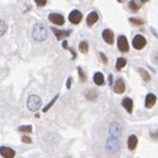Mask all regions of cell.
I'll use <instances>...</instances> for the list:
<instances>
[{
  "label": "cell",
  "mask_w": 158,
  "mask_h": 158,
  "mask_svg": "<svg viewBox=\"0 0 158 158\" xmlns=\"http://www.w3.org/2000/svg\"><path fill=\"white\" fill-rule=\"evenodd\" d=\"M127 66V59L125 58H118L117 59V62H116V69H117V70H121V69L123 67H125Z\"/></svg>",
  "instance_id": "cell-18"
},
{
  "label": "cell",
  "mask_w": 158,
  "mask_h": 158,
  "mask_svg": "<svg viewBox=\"0 0 158 158\" xmlns=\"http://www.w3.org/2000/svg\"><path fill=\"white\" fill-rule=\"evenodd\" d=\"M141 2H142V3H146V2H148V0H141Z\"/></svg>",
  "instance_id": "cell-32"
},
{
  "label": "cell",
  "mask_w": 158,
  "mask_h": 158,
  "mask_svg": "<svg viewBox=\"0 0 158 158\" xmlns=\"http://www.w3.org/2000/svg\"><path fill=\"white\" fill-rule=\"evenodd\" d=\"M48 37V29L42 23H37L32 29V38L36 42H42L45 41Z\"/></svg>",
  "instance_id": "cell-1"
},
{
  "label": "cell",
  "mask_w": 158,
  "mask_h": 158,
  "mask_svg": "<svg viewBox=\"0 0 158 158\" xmlns=\"http://www.w3.org/2000/svg\"><path fill=\"white\" fill-rule=\"evenodd\" d=\"M57 99H58V95H56V98H54L53 100H52L50 103H49V104H48V106H46L45 108H44V112H48L49 110H50V108L53 107V104H54V103H56V100H57Z\"/></svg>",
  "instance_id": "cell-25"
},
{
  "label": "cell",
  "mask_w": 158,
  "mask_h": 158,
  "mask_svg": "<svg viewBox=\"0 0 158 158\" xmlns=\"http://www.w3.org/2000/svg\"><path fill=\"white\" fill-rule=\"evenodd\" d=\"M21 141L24 142V144H32V138L28 137V136H23L21 137Z\"/></svg>",
  "instance_id": "cell-27"
},
{
  "label": "cell",
  "mask_w": 158,
  "mask_h": 158,
  "mask_svg": "<svg viewBox=\"0 0 158 158\" xmlns=\"http://www.w3.org/2000/svg\"><path fill=\"white\" fill-rule=\"evenodd\" d=\"M102 37L108 45H112L113 41H115V34H113V32L111 31V29H104L103 33H102Z\"/></svg>",
  "instance_id": "cell-6"
},
{
  "label": "cell",
  "mask_w": 158,
  "mask_h": 158,
  "mask_svg": "<svg viewBox=\"0 0 158 158\" xmlns=\"http://www.w3.org/2000/svg\"><path fill=\"white\" fill-rule=\"evenodd\" d=\"M104 81H106V78H104V75H103L102 73H95L94 74V82H95V85L103 86L104 85Z\"/></svg>",
  "instance_id": "cell-15"
},
{
  "label": "cell",
  "mask_w": 158,
  "mask_h": 158,
  "mask_svg": "<svg viewBox=\"0 0 158 158\" xmlns=\"http://www.w3.org/2000/svg\"><path fill=\"white\" fill-rule=\"evenodd\" d=\"M20 132H24V133H31L32 132V127L31 125H23L19 128Z\"/></svg>",
  "instance_id": "cell-23"
},
{
  "label": "cell",
  "mask_w": 158,
  "mask_h": 158,
  "mask_svg": "<svg viewBox=\"0 0 158 158\" xmlns=\"http://www.w3.org/2000/svg\"><path fill=\"white\" fill-rule=\"evenodd\" d=\"M49 21L56 24V25H63L65 24V17L61 13H50L49 15Z\"/></svg>",
  "instance_id": "cell-5"
},
{
  "label": "cell",
  "mask_w": 158,
  "mask_h": 158,
  "mask_svg": "<svg viewBox=\"0 0 158 158\" xmlns=\"http://www.w3.org/2000/svg\"><path fill=\"white\" fill-rule=\"evenodd\" d=\"M132 45L136 50H141V49H144L146 46V38L144 36H141V34H137V36H135V38H133Z\"/></svg>",
  "instance_id": "cell-3"
},
{
  "label": "cell",
  "mask_w": 158,
  "mask_h": 158,
  "mask_svg": "<svg viewBox=\"0 0 158 158\" xmlns=\"http://www.w3.org/2000/svg\"><path fill=\"white\" fill-rule=\"evenodd\" d=\"M98 20H99V15L96 12H91V13H88V16L86 19V23H87L88 27H92L98 23Z\"/></svg>",
  "instance_id": "cell-10"
},
{
  "label": "cell",
  "mask_w": 158,
  "mask_h": 158,
  "mask_svg": "<svg viewBox=\"0 0 158 158\" xmlns=\"http://www.w3.org/2000/svg\"><path fill=\"white\" fill-rule=\"evenodd\" d=\"M86 98L88 99V100H91V102L96 100V99H98V92H95L94 90H88L86 92Z\"/></svg>",
  "instance_id": "cell-17"
},
{
  "label": "cell",
  "mask_w": 158,
  "mask_h": 158,
  "mask_svg": "<svg viewBox=\"0 0 158 158\" xmlns=\"http://www.w3.org/2000/svg\"><path fill=\"white\" fill-rule=\"evenodd\" d=\"M117 48L121 53H128L129 50V44H128V40L125 36H118L117 38Z\"/></svg>",
  "instance_id": "cell-4"
},
{
  "label": "cell",
  "mask_w": 158,
  "mask_h": 158,
  "mask_svg": "<svg viewBox=\"0 0 158 158\" xmlns=\"http://www.w3.org/2000/svg\"><path fill=\"white\" fill-rule=\"evenodd\" d=\"M113 91H115L116 94H123L125 91V82L124 79H117V81L113 83Z\"/></svg>",
  "instance_id": "cell-7"
},
{
  "label": "cell",
  "mask_w": 158,
  "mask_h": 158,
  "mask_svg": "<svg viewBox=\"0 0 158 158\" xmlns=\"http://www.w3.org/2000/svg\"><path fill=\"white\" fill-rule=\"evenodd\" d=\"M129 21H131V24H133V25H142V24H144V20L142 19H136V17H131Z\"/></svg>",
  "instance_id": "cell-22"
},
{
  "label": "cell",
  "mask_w": 158,
  "mask_h": 158,
  "mask_svg": "<svg viewBox=\"0 0 158 158\" xmlns=\"http://www.w3.org/2000/svg\"><path fill=\"white\" fill-rule=\"evenodd\" d=\"M0 156L4 157V158H13L16 156V152L8 146H2L0 148Z\"/></svg>",
  "instance_id": "cell-8"
},
{
  "label": "cell",
  "mask_w": 158,
  "mask_h": 158,
  "mask_svg": "<svg viewBox=\"0 0 158 158\" xmlns=\"http://www.w3.org/2000/svg\"><path fill=\"white\" fill-rule=\"evenodd\" d=\"M137 71L141 74V77H142V79H144L145 82H149L150 81V75H149V73H148V70H145V69H142V67H138Z\"/></svg>",
  "instance_id": "cell-16"
},
{
  "label": "cell",
  "mask_w": 158,
  "mask_h": 158,
  "mask_svg": "<svg viewBox=\"0 0 158 158\" xmlns=\"http://www.w3.org/2000/svg\"><path fill=\"white\" fill-rule=\"evenodd\" d=\"M7 28H8V27H7V23L4 21V20H0V37L6 34Z\"/></svg>",
  "instance_id": "cell-21"
},
{
  "label": "cell",
  "mask_w": 158,
  "mask_h": 158,
  "mask_svg": "<svg viewBox=\"0 0 158 158\" xmlns=\"http://www.w3.org/2000/svg\"><path fill=\"white\" fill-rule=\"evenodd\" d=\"M157 102V98L154 94H148L146 98H145V107L146 108H153Z\"/></svg>",
  "instance_id": "cell-11"
},
{
  "label": "cell",
  "mask_w": 158,
  "mask_h": 158,
  "mask_svg": "<svg viewBox=\"0 0 158 158\" xmlns=\"http://www.w3.org/2000/svg\"><path fill=\"white\" fill-rule=\"evenodd\" d=\"M27 106H28V110L32 111V112H36L38 111L42 106V100L41 98L37 96V95H31L28 98V102H27Z\"/></svg>",
  "instance_id": "cell-2"
},
{
  "label": "cell",
  "mask_w": 158,
  "mask_h": 158,
  "mask_svg": "<svg viewBox=\"0 0 158 158\" xmlns=\"http://www.w3.org/2000/svg\"><path fill=\"white\" fill-rule=\"evenodd\" d=\"M79 50H81V53H83V54L88 53V42L87 41H82L81 44H79Z\"/></svg>",
  "instance_id": "cell-19"
},
{
  "label": "cell",
  "mask_w": 158,
  "mask_h": 158,
  "mask_svg": "<svg viewBox=\"0 0 158 158\" xmlns=\"http://www.w3.org/2000/svg\"><path fill=\"white\" fill-rule=\"evenodd\" d=\"M99 56H100L102 62H103V63H106V65H107V63H108V58L104 56V53H99Z\"/></svg>",
  "instance_id": "cell-28"
},
{
  "label": "cell",
  "mask_w": 158,
  "mask_h": 158,
  "mask_svg": "<svg viewBox=\"0 0 158 158\" xmlns=\"http://www.w3.org/2000/svg\"><path fill=\"white\" fill-rule=\"evenodd\" d=\"M117 2H118V3H124L125 0H117Z\"/></svg>",
  "instance_id": "cell-31"
},
{
  "label": "cell",
  "mask_w": 158,
  "mask_h": 158,
  "mask_svg": "<svg viewBox=\"0 0 158 158\" xmlns=\"http://www.w3.org/2000/svg\"><path fill=\"white\" fill-rule=\"evenodd\" d=\"M52 32L56 34V37L58 40H62V38H65L67 36H70V33L71 31H66V32H62V31H59V29H56V28H52Z\"/></svg>",
  "instance_id": "cell-14"
},
{
  "label": "cell",
  "mask_w": 158,
  "mask_h": 158,
  "mask_svg": "<svg viewBox=\"0 0 158 158\" xmlns=\"http://www.w3.org/2000/svg\"><path fill=\"white\" fill-rule=\"evenodd\" d=\"M34 2H36L37 7H45L46 3H48V0H34Z\"/></svg>",
  "instance_id": "cell-26"
},
{
  "label": "cell",
  "mask_w": 158,
  "mask_h": 158,
  "mask_svg": "<svg viewBox=\"0 0 158 158\" xmlns=\"http://www.w3.org/2000/svg\"><path fill=\"white\" fill-rule=\"evenodd\" d=\"M62 46H63V48H65V49H67V48H69V45H67V42H66V41H63V44H62Z\"/></svg>",
  "instance_id": "cell-30"
},
{
  "label": "cell",
  "mask_w": 158,
  "mask_h": 158,
  "mask_svg": "<svg viewBox=\"0 0 158 158\" xmlns=\"http://www.w3.org/2000/svg\"><path fill=\"white\" fill-rule=\"evenodd\" d=\"M82 17H83V15L79 11H73L70 15H69V20H70L73 24H75V25L82 21Z\"/></svg>",
  "instance_id": "cell-9"
},
{
  "label": "cell",
  "mask_w": 158,
  "mask_h": 158,
  "mask_svg": "<svg viewBox=\"0 0 158 158\" xmlns=\"http://www.w3.org/2000/svg\"><path fill=\"white\" fill-rule=\"evenodd\" d=\"M137 144H138V138L136 135H131L129 138H128V148H129V150H135L137 148Z\"/></svg>",
  "instance_id": "cell-13"
},
{
  "label": "cell",
  "mask_w": 158,
  "mask_h": 158,
  "mask_svg": "<svg viewBox=\"0 0 158 158\" xmlns=\"http://www.w3.org/2000/svg\"><path fill=\"white\" fill-rule=\"evenodd\" d=\"M128 6H129V9L132 12H137L140 9V4H137V2H135V0H131Z\"/></svg>",
  "instance_id": "cell-20"
},
{
  "label": "cell",
  "mask_w": 158,
  "mask_h": 158,
  "mask_svg": "<svg viewBox=\"0 0 158 158\" xmlns=\"http://www.w3.org/2000/svg\"><path fill=\"white\" fill-rule=\"evenodd\" d=\"M66 87L67 88H71V78L67 79V83H66Z\"/></svg>",
  "instance_id": "cell-29"
},
{
  "label": "cell",
  "mask_w": 158,
  "mask_h": 158,
  "mask_svg": "<svg viewBox=\"0 0 158 158\" xmlns=\"http://www.w3.org/2000/svg\"><path fill=\"white\" fill-rule=\"evenodd\" d=\"M121 106L124 107V110H125L127 112L132 113V111H133V100H132L131 98H124V99H123Z\"/></svg>",
  "instance_id": "cell-12"
},
{
  "label": "cell",
  "mask_w": 158,
  "mask_h": 158,
  "mask_svg": "<svg viewBox=\"0 0 158 158\" xmlns=\"http://www.w3.org/2000/svg\"><path fill=\"white\" fill-rule=\"evenodd\" d=\"M78 73H79V79H81V82H85L87 79V77H86V74L83 73L82 67H78Z\"/></svg>",
  "instance_id": "cell-24"
}]
</instances>
